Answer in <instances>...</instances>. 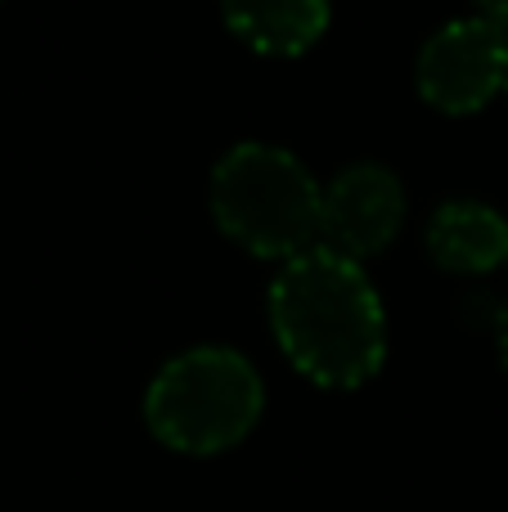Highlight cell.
Segmentation results:
<instances>
[{"label":"cell","mask_w":508,"mask_h":512,"mask_svg":"<svg viewBox=\"0 0 508 512\" xmlns=\"http://www.w3.org/2000/svg\"><path fill=\"white\" fill-rule=\"evenodd\" d=\"M266 387L234 346H194L158 369L144 391V423L167 450L221 454L257 427Z\"/></svg>","instance_id":"cell-3"},{"label":"cell","mask_w":508,"mask_h":512,"mask_svg":"<svg viewBox=\"0 0 508 512\" xmlns=\"http://www.w3.org/2000/svg\"><path fill=\"white\" fill-rule=\"evenodd\" d=\"M414 81L419 95L441 113H477L508 86V36L477 14L455 18L423 41Z\"/></svg>","instance_id":"cell-4"},{"label":"cell","mask_w":508,"mask_h":512,"mask_svg":"<svg viewBox=\"0 0 508 512\" xmlns=\"http://www.w3.org/2000/svg\"><path fill=\"white\" fill-rule=\"evenodd\" d=\"M405 221V185L383 162H351L324 185L320 248L365 261L396 239Z\"/></svg>","instance_id":"cell-5"},{"label":"cell","mask_w":508,"mask_h":512,"mask_svg":"<svg viewBox=\"0 0 508 512\" xmlns=\"http://www.w3.org/2000/svg\"><path fill=\"white\" fill-rule=\"evenodd\" d=\"M324 189L297 153L243 140L212 167V216L230 243L266 261H297L320 248Z\"/></svg>","instance_id":"cell-2"},{"label":"cell","mask_w":508,"mask_h":512,"mask_svg":"<svg viewBox=\"0 0 508 512\" xmlns=\"http://www.w3.org/2000/svg\"><path fill=\"white\" fill-rule=\"evenodd\" d=\"M221 18L248 50L293 59L329 27V0H221Z\"/></svg>","instance_id":"cell-7"},{"label":"cell","mask_w":508,"mask_h":512,"mask_svg":"<svg viewBox=\"0 0 508 512\" xmlns=\"http://www.w3.org/2000/svg\"><path fill=\"white\" fill-rule=\"evenodd\" d=\"M270 328L279 351L315 387H365L387 360V315L360 261L315 248L270 283Z\"/></svg>","instance_id":"cell-1"},{"label":"cell","mask_w":508,"mask_h":512,"mask_svg":"<svg viewBox=\"0 0 508 512\" xmlns=\"http://www.w3.org/2000/svg\"><path fill=\"white\" fill-rule=\"evenodd\" d=\"M428 256L450 274H491L508 265V221L491 203L450 198L428 221Z\"/></svg>","instance_id":"cell-6"},{"label":"cell","mask_w":508,"mask_h":512,"mask_svg":"<svg viewBox=\"0 0 508 512\" xmlns=\"http://www.w3.org/2000/svg\"><path fill=\"white\" fill-rule=\"evenodd\" d=\"M504 95H508V86H504Z\"/></svg>","instance_id":"cell-10"},{"label":"cell","mask_w":508,"mask_h":512,"mask_svg":"<svg viewBox=\"0 0 508 512\" xmlns=\"http://www.w3.org/2000/svg\"><path fill=\"white\" fill-rule=\"evenodd\" d=\"M477 18H486V23L508 36V0H477Z\"/></svg>","instance_id":"cell-8"},{"label":"cell","mask_w":508,"mask_h":512,"mask_svg":"<svg viewBox=\"0 0 508 512\" xmlns=\"http://www.w3.org/2000/svg\"><path fill=\"white\" fill-rule=\"evenodd\" d=\"M495 351H500V364L508 373V301L495 310Z\"/></svg>","instance_id":"cell-9"}]
</instances>
